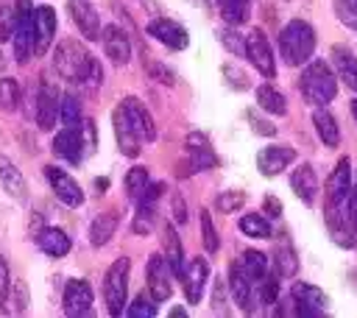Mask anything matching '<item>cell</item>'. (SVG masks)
<instances>
[{
	"label": "cell",
	"mask_w": 357,
	"mask_h": 318,
	"mask_svg": "<svg viewBox=\"0 0 357 318\" xmlns=\"http://www.w3.org/2000/svg\"><path fill=\"white\" fill-rule=\"evenodd\" d=\"M298 89H301V95H304L307 103L324 106V103H329V100L337 95V78H335V73L329 70L326 61L315 59V61H310V64L301 70Z\"/></svg>",
	"instance_id": "obj_3"
},
{
	"label": "cell",
	"mask_w": 357,
	"mask_h": 318,
	"mask_svg": "<svg viewBox=\"0 0 357 318\" xmlns=\"http://www.w3.org/2000/svg\"><path fill=\"white\" fill-rule=\"evenodd\" d=\"M92 285L86 279H70L67 287H64V296H61V304H64V312L70 318H78V315H89L92 312Z\"/></svg>",
	"instance_id": "obj_9"
},
{
	"label": "cell",
	"mask_w": 357,
	"mask_h": 318,
	"mask_svg": "<svg viewBox=\"0 0 357 318\" xmlns=\"http://www.w3.org/2000/svg\"><path fill=\"white\" fill-rule=\"evenodd\" d=\"M349 226H351V232L357 234V192L349 195Z\"/></svg>",
	"instance_id": "obj_53"
},
{
	"label": "cell",
	"mask_w": 357,
	"mask_h": 318,
	"mask_svg": "<svg viewBox=\"0 0 357 318\" xmlns=\"http://www.w3.org/2000/svg\"><path fill=\"white\" fill-rule=\"evenodd\" d=\"M248 6L251 0H218V11L229 25H243L248 20Z\"/></svg>",
	"instance_id": "obj_33"
},
{
	"label": "cell",
	"mask_w": 357,
	"mask_h": 318,
	"mask_svg": "<svg viewBox=\"0 0 357 318\" xmlns=\"http://www.w3.org/2000/svg\"><path fill=\"white\" fill-rule=\"evenodd\" d=\"M257 103H259L265 112H271V114H279V117L287 112L284 95H282V92H276L271 84H262V86H257Z\"/></svg>",
	"instance_id": "obj_30"
},
{
	"label": "cell",
	"mask_w": 357,
	"mask_h": 318,
	"mask_svg": "<svg viewBox=\"0 0 357 318\" xmlns=\"http://www.w3.org/2000/svg\"><path fill=\"white\" fill-rule=\"evenodd\" d=\"M100 42H103L106 56H109L114 64H126V61H128L131 45H128V36L120 31V25H106V28L100 31Z\"/></svg>",
	"instance_id": "obj_21"
},
{
	"label": "cell",
	"mask_w": 357,
	"mask_h": 318,
	"mask_svg": "<svg viewBox=\"0 0 357 318\" xmlns=\"http://www.w3.org/2000/svg\"><path fill=\"white\" fill-rule=\"evenodd\" d=\"M117 212H103V215H98L95 220H92V226H89V240H92V245L95 248H100V245H106L112 237H114V232H117Z\"/></svg>",
	"instance_id": "obj_26"
},
{
	"label": "cell",
	"mask_w": 357,
	"mask_h": 318,
	"mask_svg": "<svg viewBox=\"0 0 357 318\" xmlns=\"http://www.w3.org/2000/svg\"><path fill=\"white\" fill-rule=\"evenodd\" d=\"M184 145H187V156H190V173H195V170H209V167L218 165V159H215V153H212V145H209L206 134H201V131H190L187 139H184Z\"/></svg>",
	"instance_id": "obj_16"
},
{
	"label": "cell",
	"mask_w": 357,
	"mask_h": 318,
	"mask_svg": "<svg viewBox=\"0 0 357 318\" xmlns=\"http://www.w3.org/2000/svg\"><path fill=\"white\" fill-rule=\"evenodd\" d=\"M243 268H245V273L254 279V282H259L262 276H268V257L262 254V251H257V248H248V251H243Z\"/></svg>",
	"instance_id": "obj_35"
},
{
	"label": "cell",
	"mask_w": 357,
	"mask_h": 318,
	"mask_svg": "<svg viewBox=\"0 0 357 318\" xmlns=\"http://www.w3.org/2000/svg\"><path fill=\"white\" fill-rule=\"evenodd\" d=\"M290 298H293V304H296V315H310V318L324 315L326 301H329V298L324 296V290L315 287V285H310V282H296V285L290 287Z\"/></svg>",
	"instance_id": "obj_8"
},
{
	"label": "cell",
	"mask_w": 357,
	"mask_h": 318,
	"mask_svg": "<svg viewBox=\"0 0 357 318\" xmlns=\"http://www.w3.org/2000/svg\"><path fill=\"white\" fill-rule=\"evenodd\" d=\"M273 268H276V276H279V279L296 276V271H298V257H296V251H293L290 245H279L276 254H273Z\"/></svg>",
	"instance_id": "obj_31"
},
{
	"label": "cell",
	"mask_w": 357,
	"mask_h": 318,
	"mask_svg": "<svg viewBox=\"0 0 357 318\" xmlns=\"http://www.w3.org/2000/svg\"><path fill=\"white\" fill-rule=\"evenodd\" d=\"M112 123H114V137H117V148H120V153H126V156L134 159V156L139 153V142H142V139H139V134L131 128V123H128L123 106L114 109Z\"/></svg>",
	"instance_id": "obj_20"
},
{
	"label": "cell",
	"mask_w": 357,
	"mask_h": 318,
	"mask_svg": "<svg viewBox=\"0 0 357 318\" xmlns=\"http://www.w3.org/2000/svg\"><path fill=\"white\" fill-rule=\"evenodd\" d=\"M20 106V81L17 78H0V109L11 112Z\"/></svg>",
	"instance_id": "obj_39"
},
{
	"label": "cell",
	"mask_w": 357,
	"mask_h": 318,
	"mask_svg": "<svg viewBox=\"0 0 357 318\" xmlns=\"http://www.w3.org/2000/svg\"><path fill=\"white\" fill-rule=\"evenodd\" d=\"M81 139H84V151L92 153L95 151V123L92 120H84L81 123Z\"/></svg>",
	"instance_id": "obj_48"
},
{
	"label": "cell",
	"mask_w": 357,
	"mask_h": 318,
	"mask_svg": "<svg viewBox=\"0 0 357 318\" xmlns=\"http://www.w3.org/2000/svg\"><path fill=\"white\" fill-rule=\"evenodd\" d=\"M173 215H176V223H184L187 220V212H184V201L178 192H173Z\"/></svg>",
	"instance_id": "obj_52"
},
{
	"label": "cell",
	"mask_w": 357,
	"mask_h": 318,
	"mask_svg": "<svg viewBox=\"0 0 357 318\" xmlns=\"http://www.w3.org/2000/svg\"><path fill=\"white\" fill-rule=\"evenodd\" d=\"M351 114H354V120H357V100L351 103Z\"/></svg>",
	"instance_id": "obj_56"
},
{
	"label": "cell",
	"mask_w": 357,
	"mask_h": 318,
	"mask_svg": "<svg viewBox=\"0 0 357 318\" xmlns=\"http://www.w3.org/2000/svg\"><path fill=\"white\" fill-rule=\"evenodd\" d=\"M128 271H131V262L126 257L114 259L103 276V301H106V310L109 315H123L126 310V296H128Z\"/></svg>",
	"instance_id": "obj_4"
},
{
	"label": "cell",
	"mask_w": 357,
	"mask_h": 318,
	"mask_svg": "<svg viewBox=\"0 0 357 318\" xmlns=\"http://www.w3.org/2000/svg\"><path fill=\"white\" fill-rule=\"evenodd\" d=\"M335 14L346 28L357 31V0H335Z\"/></svg>",
	"instance_id": "obj_43"
},
{
	"label": "cell",
	"mask_w": 357,
	"mask_h": 318,
	"mask_svg": "<svg viewBox=\"0 0 357 318\" xmlns=\"http://www.w3.org/2000/svg\"><path fill=\"white\" fill-rule=\"evenodd\" d=\"M170 273H173V271H170V262H167L165 257L153 254V257L148 259V293H151L156 301L170 298V293H173Z\"/></svg>",
	"instance_id": "obj_14"
},
{
	"label": "cell",
	"mask_w": 357,
	"mask_h": 318,
	"mask_svg": "<svg viewBox=\"0 0 357 318\" xmlns=\"http://www.w3.org/2000/svg\"><path fill=\"white\" fill-rule=\"evenodd\" d=\"M229 290H231L234 304L243 312H254V304H257V282L245 273L243 262H231L229 265Z\"/></svg>",
	"instance_id": "obj_6"
},
{
	"label": "cell",
	"mask_w": 357,
	"mask_h": 318,
	"mask_svg": "<svg viewBox=\"0 0 357 318\" xmlns=\"http://www.w3.org/2000/svg\"><path fill=\"white\" fill-rule=\"evenodd\" d=\"M145 70H148V75L153 78V81H159V84H173V73L165 67V64H159V61H148L145 64Z\"/></svg>",
	"instance_id": "obj_46"
},
{
	"label": "cell",
	"mask_w": 357,
	"mask_h": 318,
	"mask_svg": "<svg viewBox=\"0 0 357 318\" xmlns=\"http://www.w3.org/2000/svg\"><path fill=\"white\" fill-rule=\"evenodd\" d=\"M8 285H11V276H8V262H6V259H3V254H0V298L6 296Z\"/></svg>",
	"instance_id": "obj_51"
},
{
	"label": "cell",
	"mask_w": 357,
	"mask_h": 318,
	"mask_svg": "<svg viewBox=\"0 0 357 318\" xmlns=\"http://www.w3.org/2000/svg\"><path fill=\"white\" fill-rule=\"evenodd\" d=\"M162 245H165V259L170 262L173 276H184V251H181V240H178L173 223L162 226Z\"/></svg>",
	"instance_id": "obj_25"
},
{
	"label": "cell",
	"mask_w": 357,
	"mask_h": 318,
	"mask_svg": "<svg viewBox=\"0 0 357 318\" xmlns=\"http://www.w3.org/2000/svg\"><path fill=\"white\" fill-rule=\"evenodd\" d=\"M67 8H70V14H73V22L78 25L81 36L89 39V42H100V31H103V28H100V17H98L95 6H92L89 0H70Z\"/></svg>",
	"instance_id": "obj_11"
},
{
	"label": "cell",
	"mask_w": 357,
	"mask_h": 318,
	"mask_svg": "<svg viewBox=\"0 0 357 318\" xmlns=\"http://www.w3.org/2000/svg\"><path fill=\"white\" fill-rule=\"evenodd\" d=\"M279 212H282V201L273 198V195H268L265 204H262V215H268V218H279Z\"/></svg>",
	"instance_id": "obj_50"
},
{
	"label": "cell",
	"mask_w": 357,
	"mask_h": 318,
	"mask_svg": "<svg viewBox=\"0 0 357 318\" xmlns=\"http://www.w3.org/2000/svg\"><path fill=\"white\" fill-rule=\"evenodd\" d=\"M153 220H156V201H137V215L131 229L137 234H148L153 229Z\"/></svg>",
	"instance_id": "obj_34"
},
{
	"label": "cell",
	"mask_w": 357,
	"mask_h": 318,
	"mask_svg": "<svg viewBox=\"0 0 357 318\" xmlns=\"http://www.w3.org/2000/svg\"><path fill=\"white\" fill-rule=\"evenodd\" d=\"M240 232L248 234V237H262V240H268L273 234V229L268 223V215H257V212L240 218Z\"/></svg>",
	"instance_id": "obj_32"
},
{
	"label": "cell",
	"mask_w": 357,
	"mask_h": 318,
	"mask_svg": "<svg viewBox=\"0 0 357 318\" xmlns=\"http://www.w3.org/2000/svg\"><path fill=\"white\" fill-rule=\"evenodd\" d=\"M220 42L231 50V53H245V42L237 36V31H231V28H226V31H220Z\"/></svg>",
	"instance_id": "obj_47"
},
{
	"label": "cell",
	"mask_w": 357,
	"mask_h": 318,
	"mask_svg": "<svg viewBox=\"0 0 357 318\" xmlns=\"http://www.w3.org/2000/svg\"><path fill=\"white\" fill-rule=\"evenodd\" d=\"M151 184V176H148V167H131L128 173H126V192H128V198L131 201H137L142 192H145V187Z\"/></svg>",
	"instance_id": "obj_37"
},
{
	"label": "cell",
	"mask_w": 357,
	"mask_h": 318,
	"mask_svg": "<svg viewBox=\"0 0 357 318\" xmlns=\"http://www.w3.org/2000/svg\"><path fill=\"white\" fill-rule=\"evenodd\" d=\"M95 187H98V190H106V187H109V179H98Z\"/></svg>",
	"instance_id": "obj_55"
},
{
	"label": "cell",
	"mask_w": 357,
	"mask_h": 318,
	"mask_svg": "<svg viewBox=\"0 0 357 318\" xmlns=\"http://www.w3.org/2000/svg\"><path fill=\"white\" fill-rule=\"evenodd\" d=\"M312 123H315V131H318L321 142H324V145H329V148H337V142H340V131H337L335 117H332L326 109H315Z\"/></svg>",
	"instance_id": "obj_28"
},
{
	"label": "cell",
	"mask_w": 357,
	"mask_h": 318,
	"mask_svg": "<svg viewBox=\"0 0 357 318\" xmlns=\"http://www.w3.org/2000/svg\"><path fill=\"white\" fill-rule=\"evenodd\" d=\"M3 67H6V59H3V56H0V73H3Z\"/></svg>",
	"instance_id": "obj_57"
},
{
	"label": "cell",
	"mask_w": 357,
	"mask_h": 318,
	"mask_svg": "<svg viewBox=\"0 0 357 318\" xmlns=\"http://www.w3.org/2000/svg\"><path fill=\"white\" fill-rule=\"evenodd\" d=\"M45 176H47L50 190L56 192V198H59L61 204H67V206H81V204H84V190L78 187V181H75L70 173H64V170L56 167V165H47V167H45Z\"/></svg>",
	"instance_id": "obj_10"
},
{
	"label": "cell",
	"mask_w": 357,
	"mask_h": 318,
	"mask_svg": "<svg viewBox=\"0 0 357 318\" xmlns=\"http://www.w3.org/2000/svg\"><path fill=\"white\" fill-rule=\"evenodd\" d=\"M53 36H56V11L50 6L33 8V53L36 56L47 53Z\"/></svg>",
	"instance_id": "obj_15"
},
{
	"label": "cell",
	"mask_w": 357,
	"mask_h": 318,
	"mask_svg": "<svg viewBox=\"0 0 357 318\" xmlns=\"http://www.w3.org/2000/svg\"><path fill=\"white\" fill-rule=\"evenodd\" d=\"M17 25V0H0V42L14 39Z\"/></svg>",
	"instance_id": "obj_36"
},
{
	"label": "cell",
	"mask_w": 357,
	"mask_h": 318,
	"mask_svg": "<svg viewBox=\"0 0 357 318\" xmlns=\"http://www.w3.org/2000/svg\"><path fill=\"white\" fill-rule=\"evenodd\" d=\"M245 59L265 75V78H273L276 75V59H273V50H271V42L262 31H251L245 36Z\"/></svg>",
	"instance_id": "obj_7"
},
{
	"label": "cell",
	"mask_w": 357,
	"mask_h": 318,
	"mask_svg": "<svg viewBox=\"0 0 357 318\" xmlns=\"http://www.w3.org/2000/svg\"><path fill=\"white\" fill-rule=\"evenodd\" d=\"M123 112H126V117H128V123H131V128L139 134V139H145V142H151L153 137H156V126H153V117H151V112L137 100V98H126L123 103Z\"/></svg>",
	"instance_id": "obj_19"
},
{
	"label": "cell",
	"mask_w": 357,
	"mask_h": 318,
	"mask_svg": "<svg viewBox=\"0 0 357 318\" xmlns=\"http://www.w3.org/2000/svg\"><path fill=\"white\" fill-rule=\"evenodd\" d=\"M215 310H218L220 315H226V298H223V285H220V279H218V285H215Z\"/></svg>",
	"instance_id": "obj_54"
},
{
	"label": "cell",
	"mask_w": 357,
	"mask_h": 318,
	"mask_svg": "<svg viewBox=\"0 0 357 318\" xmlns=\"http://www.w3.org/2000/svg\"><path fill=\"white\" fill-rule=\"evenodd\" d=\"M293 159H296V151H293L290 145H268V148H262V151L257 153V170H259L262 176H276V173H282Z\"/></svg>",
	"instance_id": "obj_17"
},
{
	"label": "cell",
	"mask_w": 357,
	"mask_h": 318,
	"mask_svg": "<svg viewBox=\"0 0 357 318\" xmlns=\"http://www.w3.org/2000/svg\"><path fill=\"white\" fill-rule=\"evenodd\" d=\"M332 59H335V67H337L340 78L346 81V86L357 92V59L351 56V50L335 45V47H332Z\"/></svg>",
	"instance_id": "obj_27"
},
{
	"label": "cell",
	"mask_w": 357,
	"mask_h": 318,
	"mask_svg": "<svg viewBox=\"0 0 357 318\" xmlns=\"http://www.w3.org/2000/svg\"><path fill=\"white\" fill-rule=\"evenodd\" d=\"M248 120H251L254 134H262V137H273V134H276V128H273L268 120H259V117H254V114H248Z\"/></svg>",
	"instance_id": "obj_49"
},
{
	"label": "cell",
	"mask_w": 357,
	"mask_h": 318,
	"mask_svg": "<svg viewBox=\"0 0 357 318\" xmlns=\"http://www.w3.org/2000/svg\"><path fill=\"white\" fill-rule=\"evenodd\" d=\"M276 298H279V276H262L257 282V301L276 304Z\"/></svg>",
	"instance_id": "obj_41"
},
{
	"label": "cell",
	"mask_w": 357,
	"mask_h": 318,
	"mask_svg": "<svg viewBox=\"0 0 357 318\" xmlns=\"http://www.w3.org/2000/svg\"><path fill=\"white\" fill-rule=\"evenodd\" d=\"M36 106H33V114H36V126L42 131H50L56 126V117H59V109H61V95L59 89L50 84V81H39L36 86Z\"/></svg>",
	"instance_id": "obj_5"
},
{
	"label": "cell",
	"mask_w": 357,
	"mask_h": 318,
	"mask_svg": "<svg viewBox=\"0 0 357 318\" xmlns=\"http://www.w3.org/2000/svg\"><path fill=\"white\" fill-rule=\"evenodd\" d=\"M223 78H226L229 86H234V89H248L245 73H243L240 67H234V64H223Z\"/></svg>",
	"instance_id": "obj_45"
},
{
	"label": "cell",
	"mask_w": 357,
	"mask_h": 318,
	"mask_svg": "<svg viewBox=\"0 0 357 318\" xmlns=\"http://www.w3.org/2000/svg\"><path fill=\"white\" fill-rule=\"evenodd\" d=\"M36 245L47 254V257H64L67 251H70V237L61 232V229H56V226H45V229H39L36 232Z\"/></svg>",
	"instance_id": "obj_24"
},
{
	"label": "cell",
	"mask_w": 357,
	"mask_h": 318,
	"mask_svg": "<svg viewBox=\"0 0 357 318\" xmlns=\"http://www.w3.org/2000/svg\"><path fill=\"white\" fill-rule=\"evenodd\" d=\"M53 153L70 165H78L86 156L84 139H81V126H64V131H59L53 137Z\"/></svg>",
	"instance_id": "obj_13"
},
{
	"label": "cell",
	"mask_w": 357,
	"mask_h": 318,
	"mask_svg": "<svg viewBox=\"0 0 357 318\" xmlns=\"http://www.w3.org/2000/svg\"><path fill=\"white\" fill-rule=\"evenodd\" d=\"M53 67L56 73L70 81V84H84L89 81V73L95 67V59L89 56V50L78 42V39H61L56 45V53H53Z\"/></svg>",
	"instance_id": "obj_1"
},
{
	"label": "cell",
	"mask_w": 357,
	"mask_h": 318,
	"mask_svg": "<svg viewBox=\"0 0 357 318\" xmlns=\"http://www.w3.org/2000/svg\"><path fill=\"white\" fill-rule=\"evenodd\" d=\"M0 304H3V312H8V315L25 312V307H28V287H25V282H20V279L11 282L6 296L0 298Z\"/></svg>",
	"instance_id": "obj_29"
},
{
	"label": "cell",
	"mask_w": 357,
	"mask_h": 318,
	"mask_svg": "<svg viewBox=\"0 0 357 318\" xmlns=\"http://www.w3.org/2000/svg\"><path fill=\"white\" fill-rule=\"evenodd\" d=\"M290 187H293V192L298 195L301 204L312 206L315 204V192H318V176H315L312 165H298L293 170V176H290Z\"/></svg>",
	"instance_id": "obj_22"
},
{
	"label": "cell",
	"mask_w": 357,
	"mask_h": 318,
	"mask_svg": "<svg viewBox=\"0 0 357 318\" xmlns=\"http://www.w3.org/2000/svg\"><path fill=\"white\" fill-rule=\"evenodd\" d=\"M201 234H204V248L209 254H215L220 248V240H218V229L212 223V215L206 209H201Z\"/></svg>",
	"instance_id": "obj_42"
},
{
	"label": "cell",
	"mask_w": 357,
	"mask_h": 318,
	"mask_svg": "<svg viewBox=\"0 0 357 318\" xmlns=\"http://www.w3.org/2000/svg\"><path fill=\"white\" fill-rule=\"evenodd\" d=\"M184 296L190 304H198L201 296H204V285L209 279V262L204 257H192L190 265L184 268Z\"/></svg>",
	"instance_id": "obj_18"
},
{
	"label": "cell",
	"mask_w": 357,
	"mask_h": 318,
	"mask_svg": "<svg viewBox=\"0 0 357 318\" xmlns=\"http://www.w3.org/2000/svg\"><path fill=\"white\" fill-rule=\"evenodd\" d=\"M351 279H357V271H354V273H351ZM354 287H357V282H354Z\"/></svg>",
	"instance_id": "obj_58"
},
{
	"label": "cell",
	"mask_w": 357,
	"mask_h": 318,
	"mask_svg": "<svg viewBox=\"0 0 357 318\" xmlns=\"http://www.w3.org/2000/svg\"><path fill=\"white\" fill-rule=\"evenodd\" d=\"M148 36H153L162 45H167L170 50H184L190 45V33L178 22L165 20V17H156V20L148 22Z\"/></svg>",
	"instance_id": "obj_12"
},
{
	"label": "cell",
	"mask_w": 357,
	"mask_h": 318,
	"mask_svg": "<svg viewBox=\"0 0 357 318\" xmlns=\"http://www.w3.org/2000/svg\"><path fill=\"white\" fill-rule=\"evenodd\" d=\"M0 184H3V190H6L14 201L22 204V201L28 198V184H25L20 167H17L8 156H0Z\"/></svg>",
	"instance_id": "obj_23"
},
{
	"label": "cell",
	"mask_w": 357,
	"mask_h": 318,
	"mask_svg": "<svg viewBox=\"0 0 357 318\" xmlns=\"http://www.w3.org/2000/svg\"><path fill=\"white\" fill-rule=\"evenodd\" d=\"M156 304H159V301H156L151 293H148V296L139 293V296L126 307V315H128V318H151V315H156Z\"/></svg>",
	"instance_id": "obj_38"
},
{
	"label": "cell",
	"mask_w": 357,
	"mask_h": 318,
	"mask_svg": "<svg viewBox=\"0 0 357 318\" xmlns=\"http://www.w3.org/2000/svg\"><path fill=\"white\" fill-rule=\"evenodd\" d=\"M243 204H245V195H243V192H220L218 201H215V206H218L220 212H234V209H240Z\"/></svg>",
	"instance_id": "obj_44"
},
{
	"label": "cell",
	"mask_w": 357,
	"mask_h": 318,
	"mask_svg": "<svg viewBox=\"0 0 357 318\" xmlns=\"http://www.w3.org/2000/svg\"><path fill=\"white\" fill-rule=\"evenodd\" d=\"M315 50V31L310 22L304 20H290L282 31H279V53L284 59V64L298 67L307 64L310 56Z\"/></svg>",
	"instance_id": "obj_2"
},
{
	"label": "cell",
	"mask_w": 357,
	"mask_h": 318,
	"mask_svg": "<svg viewBox=\"0 0 357 318\" xmlns=\"http://www.w3.org/2000/svg\"><path fill=\"white\" fill-rule=\"evenodd\" d=\"M59 117H61L64 126H78V123H81V103H78L75 95H61Z\"/></svg>",
	"instance_id": "obj_40"
}]
</instances>
